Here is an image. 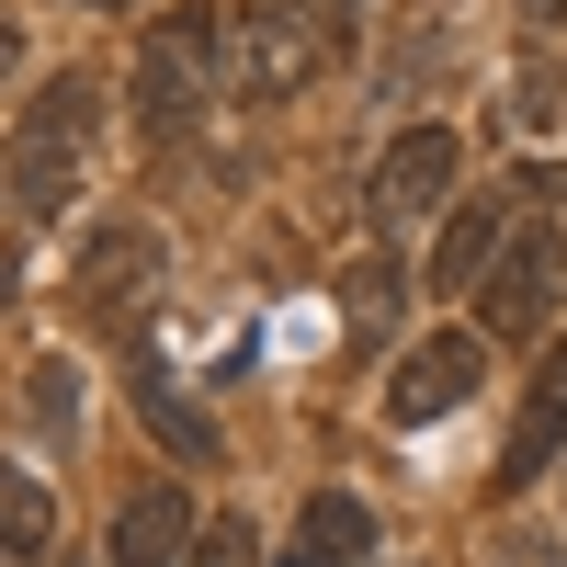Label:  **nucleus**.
Masks as SVG:
<instances>
[{
    "mask_svg": "<svg viewBox=\"0 0 567 567\" xmlns=\"http://www.w3.org/2000/svg\"><path fill=\"white\" fill-rule=\"evenodd\" d=\"M216 80H227V12L216 0H171L148 23V45H136V125H148L159 148H182V136L205 125Z\"/></svg>",
    "mask_w": 567,
    "mask_h": 567,
    "instance_id": "nucleus-1",
    "label": "nucleus"
},
{
    "mask_svg": "<svg viewBox=\"0 0 567 567\" xmlns=\"http://www.w3.org/2000/svg\"><path fill=\"white\" fill-rule=\"evenodd\" d=\"M329 58H341V45L318 34L307 0H239V34H227V91L272 114V103H296Z\"/></svg>",
    "mask_w": 567,
    "mask_h": 567,
    "instance_id": "nucleus-2",
    "label": "nucleus"
},
{
    "mask_svg": "<svg viewBox=\"0 0 567 567\" xmlns=\"http://www.w3.org/2000/svg\"><path fill=\"white\" fill-rule=\"evenodd\" d=\"M80 136H91V80L58 69V80L34 91V114L12 125V205L23 216H69V194H80Z\"/></svg>",
    "mask_w": 567,
    "mask_h": 567,
    "instance_id": "nucleus-3",
    "label": "nucleus"
},
{
    "mask_svg": "<svg viewBox=\"0 0 567 567\" xmlns=\"http://www.w3.org/2000/svg\"><path fill=\"white\" fill-rule=\"evenodd\" d=\"M454 171H465V136H454V125H398L386 159H374V182H363L374 227H386V239H409L420 216H454Z\"/></svg>",
    "mask_w": 567,
    "mask_h": 567,
    "instance_id": "nucleus-4",
    "label": "nucleus"
},
{
    "mask_svg": "<svg viewBox=\"0 0 567 567\" xmlns=\"http://www.w3.org/2000/svg\"><path fill=\"white\" fill-rule=\"evenodd\" d=\"M556 296H567V227H556V216H511V250H499L488 284H477L488 329H499V341H534V329L556 318Z\"/></svg>",
    "mask_w": 567,
    "mask_h": 567,
    "instance_id": "nucleus-5",
    "label": "nucleus"
},
{
    "mask_svg": "<svg viewBox=\"0 0 567 567\" xmlns=\"http://www.w3.org/2000/svg\"><path fill=\"white\" fill-rule=\"evenodd\" d=\"M159 272H171L159 227H91L80 261H69V307H80L91 329H136V307L159 296Z\"/></svg>",
    "mask_w": 567,
    "mask_h": 567,
    "instance_id": "nucleus-6",
    "label": "nucleus"
},
{
    "mask_svg": "<svg viewBox=\"0 0 567 567\" xmlns=\"http://www.w3.org/2000/svg\"><path fill=\"white\" fill-rule=\"evenodd\" d=\"M477 374H488V352L465 341V329H420V352H398V374H386V420H398V432L454 420L465 398H477Z\"/></svg>",
    "mask_w": 567,
    "mask_h": 567,
    "instance_id": "nucleus-7",
    "label": "nucleus"
},
{
    "mask_svg": "<svg viewBox=\"0 0 567 567\" xmlns=\"http://www.w3.org/2000/svg\"><path fill=\"white\" fill-rule=\"evenodd\" d=\"M556 454H567V329L545 341L534 386H523V420H511V443H499V488H534Z\"/></svg>",
    "mask_w": 567,
    "mask_h": 567,
    "instance_id": "nucleus-8",
    "label": "nucleus"
},
{
    "mask_svg": "<svg viewBox=\"0 0 567 567\" xmlns=\"http://www.w3.org/2000/svg\"><path fill=\"white\" fill-rule=\"evenodd\" d=\"M182 556H194V488L148 477L114 511V567H182Z\"/></svg>",
    "mask_w": 567,
    "mask_h": 567,
    "instance_id": "nucleus-9",
    "label": "nucleus"
},
{
    "mask_svg": "<svg viewBox=\"0 0 567 567\" xmlns=\"http://www.w3.org/2000/svg\"><path fill=\"white\" fill-rule=\"evenodd\" d=\"M284 567H374V511L352 488H318L296 511V545H284Z\"/></svg>",
    "mask_w": 567,
    "mask_h": 567,
    "instance_id": "nucleus-10",
    "label": "nucleus"
},
{
    "mask_svg": "<svg viewBox=\"0 0 567 567\" xmlns=\"http://www.w3.org/2000/svg\"><path fill=\"white\" fill-rule=\"evenodd\" d=\"M511 216H523V205H454L443 216V250H432V296H465V284H488V261L511 250Z\"/></svg>",
    "mask_w": 567,
    "mask_h": 567,
    "instance_id": "nucleus-11",
    "label": "nucleus"
},
{
    "mask_svg": "<svg viewBox=\"0 0 567 567\" xmlns=\"http://www.w3.org/2000/svg\"><path fill=\"white\" fill-rule=\"evenodd\" d=\"M136 420H148V432H159L182 465H216V454H227V443H216V420L194 409V386H171L148 352H136Z\"/></svg>",
    "mask_w": 567,
    "mask_h": 567,
    "instance_id": "nucleus-12",
    "label": "nucleus"
},
{
    "mask_svg": "<svg viewBox=\"0 0 567 567\" xmlns=\"http://www.w3.org/2000/svg\"><path fill=\"white\" fill-rule=\"evenodd\" d=\"M45 556H58V488L0 465V567H45Z\"/></svg>",
    "mask_w": 567,
    "mask_h": 567,
    "instance_id": "nucleus-13",
    "label": "nucleus"
},
{
    "mask_svg": "<svg viewBox=\"0 0 567 567\" xmlns=\"http://www.w3.org/2000/svg\"><path fill=\"white\" fill-rule=\"evenodd\" d=\"M23 432H34V443H69V432H80V363L45 352V363L23 374Z\"/></svg>",
    "mask_w": 567,
    "mask_h": 567,
    "instance_id": "nucleus-14",
    "label": "nucleus"
},
{
    "mask_svg": "<svg viewBox=\"0 0 567 567\" xmlns=\"http://www.w3.org/2000/svg\"><path fill=\"white\" fill-rule=\"evenodd\" d=\"M341 296H352V329H386V318H398V261L363 250V261L341 272Z\"/></svg>",
    "mask_w": 567,
    "mask_h": 567,
    "instance_id": "nucleus-15",
    "label": "nucleus"
},
{
    "mask_svg": "<svg viewBox=\"0 0 567 567\" xmlns=\"http://www.w3.org/2000/svg\"><path fill=\"white\" fill-rule=\"evenodd\" d=\"M205 567H250V523H216L205 534Z\"/></svg>",
    "mask_w": 567,
    "mask_h": 567,
    "instance_id": "nucleus-16",
    "label": "nucleus"
},
{
    "mask_svg": "<svg viewBox=\"0 0 567 567\" xmlns=\"http://www.w3.org/2000/svg\"><path fill=\"white\" fill-rule=\"evenodd\" d=\"M499 567H556V545H545V534L523 523V534H499Z\"/></svg>",
    "mask_w": 567,
    "mask_h": 567,
    "instance_id": "nucleus-17",
    "label": "nucleus"
},
{
    "mask_svg": "<svg viewBox=\"0 0 567 567\" xmlns=\"http://www.w3.org/2000/svg\"><path fill=\"white\" fill-rule=\"evenodd\" d=\"M12 58H23V34H12V23H0V80H12Z\"/></svg>",
    "mask_w": 567,
    "mask_h": 567,
    "instance_id": "nucleus-18",
    "label": "nucleus"
},
{
    "mask_svg": "<svg viewBox=\"0 0 567 567\" xmlns=\"http://www.w3.org/2000/svg\"><path fill=\"white\" fill-rule=\"evenodd\" d=\"M523 12H534V23H567V0H523Z\"/></svg>",
    "mask_w": 567,
    "mask_h": 567,
    "instance_id": "nucleus-19",
    "label": "nucleus"
},
{
    "mask_svg": "<svg viewBox=\"0 0 567 567\" xmlns=\"http://www.w3.org/2000/svg\"><path fill=\"white\" fill-rule=\"evenodd\" d=\"M80 12H136V0H80Z\"/></svg>",
    "mask_w": 567,
    "mask_h": 567,
    "instance_id": "nucleus-20",
    "label": "nucleus"
},
{
    "mask_svg": "<svg viewBox=\"0 0 567 567\" xmlns=\"http://www.w3.org/2000/svg\"><path fill=\"white\" fill-rule=\"evenodd\" d=\"M58 567H69V556H58Z\"/></svg>",
    "mask_w": 567,
    "mask_h": 567,
    "instance_id": "nucleus-21",
    "label": "nucleus"
}]
</instances>
